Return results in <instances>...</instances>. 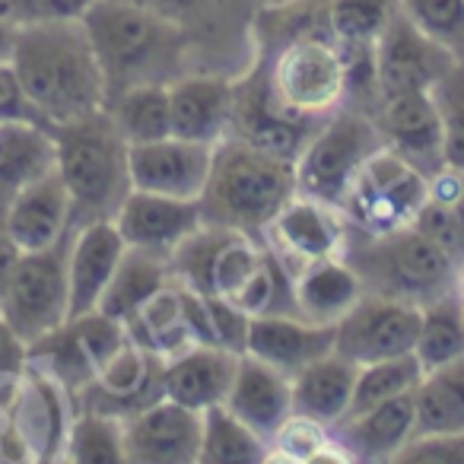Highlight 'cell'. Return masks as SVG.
I'll return each mask as SVG.
<instances>
[{
	"label": "cell",
	"mask_w": 464,
	"mask_h": 464,
	"mask_svg": "<svg viewBox=\"0 0 464 464\" xmlns=\"http://www.w3.org/2000/svg\"><path fill=\"white\" fill-rule=\"evenodd\" d=\"M417 398V430L423 432H464V353L458 360L423 372L413 388Z\"/></svg>",
	"instance_id": "1f68e13d"
},
{
	"label": "cell",
	"mask_w": 464,
	"mask_h": 464,
	"mask_svg": "<svg viewBox=\"0 0 464 464\" xmlns=\"http://www.w3.org/2000/svg\"><path fill=\"white\" fill-rule=\"evenodd\" d=\"M458 299H461V296H458ZM461 322H464V299H461Z\"/></svg>",
	"instance_id": "f5cc1de1"
},
{
	"label": "cell",
	"mask_w": 464,
	"mask_h": 464,
	"mask_svg": "<svg viewBox=\"0 0 464 464\" xmlns=\"http://www.w3.org/2000/svg\"><path fill=\"white\" fill-rule=\"evenodd\" d=\"M398 10L420 33L464 61V0H398Z\"/></svg>",
	"instance_id": "b9f144b4"
},
{
	"label": "cell",
	"mask_w": 464,
	"mask_h": 464,
	"mask_svg": "<svg viewBox=\"0 0 464 464\" xmlns=\"http://www.w3.org/2000/svg\"><path fill=\"white\" fill-rule=\"evenodd\" d=\"M128 4H137V7H143V10H153V14L185 26V20L204 4V0H128Z\"/></svg>",
	"instance_id": "c3c4849f"
},
{
	"label": "cell",
	"mask_w": 464,
	"mask_h": 464,
	"mask_svg": "<svg viewBox=\"0 0 464 464\" xmlns=\"http://www.w3.org/2000/svg\"><path fill=\"white\" fill-rule=\"evenodd\" d=\"M464 353V322H461V299L445 296L436 303L423 305V318H420V334L413 356L420 360L423 372L445 362L458 360Z\"/></svg>",
	"instance_id": "74e56055"
},
{
	"label": "cell",
	"mask_w": 464,
	"mask_h": 464,
	"mask_svg": "<svg viewBox=\"0 0 464 464\" xmlns=\"http://www.w3.org/2000/svg\"><path fill=\"white\" fill-rule=\"evenodd\" d=\"M360 379V362L331 350L328 356L309 362L293 375V411L334 426L350 413L353 388Z\"/></svg>",
	"instance_id": "f546056e"
},
{
	"label": "cell",
	"mask_w": 464,
	"mask_h": 464,
	"mask_svg": "<svg viewBox=\"0 0 464 464\" xmlns=\"http://www.w3.org/2000/svg\"><path fill=\"white\" fill-rule=\"evenodd\" d=\"M223 404L271 445L277 426L293 413V379L261 362L258 356L242 353Z\"/></svg>",
	"instance_id": "4316f807"
},
{
	"label": "cell",
	"mask_w": 464,
	"mask_h": 464,
	"mask_svg": "<svg viewBox=\"0 0 464 464\" xmlns=\"http://www.w3.org/2000/svg\"><path fill=\"white\" fill-rule=\"evenodd\" d=\"M420 318H423V305L382 296V293H366L334 324V350L360 366L413 353Z\"/></svg>",
	"instance_id": "4fadbf2b"
},
{
	"label": "cell",
	"mask_w": 464,
	"mask_h": 464,
	"mask_svg": "<svg viewBox=\"0 0 464 464\" xmlns=\"http://www.w3.org/2000/svg\"><path fill=\"white\" fill-rule=\"evenodd\" d=\"M58 169V143L52 124L4 121L0 124V210L33 181Z\"/></svg>",
	"instance_id": "f1b7e54d"
},
{
	"label": "cell",
	"mask_w": 464,
	"mask_h": 464,
	"mask_svg": "<svg viewBox=\"0 0 464 464\" xmlns=\"http://www.w3.org/2000/svg\"><path fill=\"white\" fill-rule=\"evenodd\" d=\"M204 420L191 407L169 398L124 417V445L134 464H194L200 455Z\"/></svg>",
	"instance_id": "d6986e66"
},
{
	"label": "cell",
	"mask_w": 464,
	"mask_h": 464,
	"mask_svg": "<svg viewBox=\"0 0 464 464\" xmlns=\"http://www.w3.org/2000/svg\"><path fill=\"white\" fill-rule=\"evenodd\" d=\"M267 246L239 229L204 223L191 239L172 255L169 267L179 284L204 293V296L236 299L265 258Z\"/></svg>",
	"instance_id": "30bf717a"
},
{
	"label": "cell",
	"mask_w": 464,
	"mask_h": 464,
	"mask_svg": "<svg viewBox=\"0 0 464 464\" xmlns=\"http://www.w3.org/2000/svg\"><path fill=\"white\" fill-rule=\"evenodd\" d=\"M293 296L303 318L315 324H337L366 296V284L360 271L343 255H337L293 274Z\"/></svg>",
	"instance_id": "83f0119b"
},
{
	"label": "cell",
	"mask_w": 464,
	"mask_h": 464,
	"mask_svg": "<svg viewBox=\"0 0 464 464\" xmlns=\"http://www.w3.org/2000/svg\"><path fill=\"white\" fill-rule=\"evenodd\" d=\"M96 0H0V20L14 29L42 26V23L83 20Z\"/></svg>",
	"instance_id": "7bdbcfd3"
},
{
	"label": "cell",
	"mask_w": 464,
	"mask_h": 464,
	"mask_svg": "<svg viewBox=\"0 0 464 464\" xmlns=\"http://www.w3.org/2000/svg\"><path fill=\"white\" fill-rule=\"evenodd\" d=\"M14 42H16V29L0 20V61H10V54H14Z\"/></svg>",
	"instance_id": "f907efd6"
},
{
	"label": "cell",
	"mask_w": 464,
	"mask_h": 464,
	"mask_svg": "<svg viewBox=\"0 0 464 464\" xmlns=\"http://www.w3.org/2000/svg\"><path fill=\"white\" fill-rule=\"evenodd\" d=\"M105 111L111 115V121L118 124V130H121L130 147L172 134V111H169L166 83L130 86V90L111 96L105 102Z\"/></svg>",
	"instance_id": "e575fe53"
},
{
	"label": "cell",
	"mask_w": 464,
	"mask_h": 464,
	"mask_svg": "<svg viewBox=\"0 0 464 464\" xmlns=\"http://www.w3.org/2000/svg\"><path fill=\"white\" fill-rule=\"evenodd\" d=\"M4 229L23 255L45 252L73 232V200L58 169L45 179L23 188L4 207Z\"/></svg>",
	"instance_id": "44dd1931"
},
{
	"label": "cell",
	"mask_w": 464,
	"mask_h": 464,
	"mask_svg": "<svg viewBox=\"0 0 464 464\" xmlns=\"http://www.w3.org/2000/svg\"><path fill=\"white\" fill-rule=\"evenodd\" d=\"M200 464H265L271 461V445L252 426L242 423L226 404H213L200 413Z\"/></svg>",
	"instance_id": "d6a6232c"
},
{
	"label": "cell",
	"mask_w": 464,
	"mask_h": 464,
	"mask_svg": "<svg viewBox=\"0 0 464 464\" xmlns=\"http://www.w3.org/2000/svg\"><path fill=\"white\" fill-rule=\"evenodd\" d=\"M61 461L71 464H124L128 445H124V417L102 411L73 413L67 426Z\"/></svg>",
	"instance_id": "d590c367"
},
{
	"label": "cell",
	"mask_w": 464,
	"mask_h": 464,
	"mask_svg": "<svg viewBox=\"0 0 464 464\" xmlns=\"http://www.w3.org/2000/svg\"><path fill=\"white\" fill-rule=\"evenodd\" d=\"M67 248H71V236L45 252L23 255L7 293L0 299V318L26 347L58 331L71 318Z\"/></svg>",
	"instance_id": "9c48e42d"
},
{
	"label": "cell",
	"mask_w": 464,
	"mask_h": 464,
	"mask_svg": "<svg viewBox=\"0 0 464 464\" xmlns=\"http://www.w3.org/2000/svg\"><path fill=\"white\" fill-rule=\"evenodd\" d=\"M83 26L102 64L109 99L143 83L169 86L185 73L188 33L181 23L128 0H96L83 14Z\"/></svg>",
	"instance_id": "7a4b0ae2"
},
{
	"label": "cell",
	"mask_w": 464,
	"mask_h": 464,
	"mask_svg": "<svg viewBox=\"0 0 464 464\" xmlns=\"http://www.w3.org/2000/svg\"><path fill=\"white\" fill-rule=\"evenodd\" d=\"M318 124L322 118L299 115L274 96L271 80H267V61L252 67L248 77L236 80V111H232L229 137H239L261 153H271L296 166L299 153L305 150Z\"/></svg>",
	"instance_id": "7c38bea8"
},
{
	"label": "cell",
	"mask_w": 464,
	"mask_h": 464,
	"mask_svg": "<svg viewBox=\"0 0 464 464\" xmlns=\"http://www.w3.org/2000/svg\"><path fill=\"white\" fill-rule=\"evenodd\" d=\"M169 280H172L169 261L156 258V255H147V252H137V248H128L121 265H118L115 277H111L109 290H105L102 303H99V312H105V315L128 324L130 315H134L156 290H162Z\"/></svg>",
	"instance_id": "836d02e7"
},
{
	"label": "cell",
	"mask_w": 464,
	"mask_h": 464,
	"mask_svg": "<svg viewBox=\"0 0 464 464\" xmlns=\"http://www.w3.org/2000/svg\"><path fill=\"white\" fill-rule=\"evenodd\" d=\"M334 350V324H315L303 315H255L248 322L246 353L280 369L284 375L303 372L309 362Z\"/></svg>",
	"instance_id": "d4e9b609"
},
{
	"label": "cell",
	"mask_w": 464,
	"mask_h": 464,
	"mask_svg": "<svg viewBox=\"0 0 464 464\" xmlns=\"http://www.w3.org/2000/svg\"><path fill=\"white\" fill-rule=\"evenodd\" d=\"M239 356L213 343H194L181 356L162 366V398L204 413L207 407L223 404L239 369Z\"/></svg>",
	"instance_id": "484cf974"
},
{
	"label": "cell",
	"mask_w": 464,
	"mask_h": 464,
	"mask_svg": "<svg viewBox=\"0 0 464 464\" xmlns=\"http://www.w3.org/2000/svg\"><path fill=\"white\" fill-rule=\"evenodd\" d=\"M128 334L137 343L156 353L160 360H175L185 350H191L198 343L191 324L185 318V299H181V284L179 280H169L162 290H156L140 309L130 315V322L124 324Z\"/></svg>",
	"instance_id": "4dcf8cb0"
},
{
	"label": "cell",
	"mask_w": 464,
	"mask_h": 464,
	"mask_svg": "<svg viewBox=\"0 0 464 464\" xmlns=\"http://www.w3.org/2000/svg\"><path fill=\"white\" fill-rule=\"evenodd\" d=\"M394 464H464V432H423L411 436L394 455Z\"/></svg>",
	"instance_id": "ee69618b"
},
{
	"label": "cell",
	"mask_w": 464,
	"mask_h": 464,
	"mask_svg": "<svg viewBox=\"0 0 464 464\" xmlns=\"http://www.w3.org/2000/svg\"><path fill=\"white\" fill-rule=\"evenodd\" d=\"M10 61L33 105L52 128L105 109L109 86L83 20L16 29Z\"/></svg>",
	"instance_id": "6da1fadb"
},
{
	"label": "cell",
	"mask_w": 464,
	"mask_h": 464,
	"mask_svg": "<svg viewBox=\"0 0 464 464\" xmlns=\"http://www.w3.org/2000/svg\"><path fill=\"white\" fill-rule=\"evenodd\" d=\"M375 61V86H379V102L398 92L432 90L458 58L445 45L432 42L426 33H420L404 14H394L388 26L372 45Z\"/></svg>",
	"instance_id": "5bb4252c"
},
{
	"label": "cell",
	"mask_w": 464,
	"mask_h": 464,
	"mask_svg": "<svg viewBox=\"0 0 464 464\" xmlns=\"http://www.w3.org/2000/svg\"><path fill=\"white\" fill-rule=\"evenodd\" d=\"M296 194V166L261 153L239 137H226L213 150V166L200 194L204 223L239 229L265 242V229Z\"/></svg>",
	"instance_id": "3957f363"
},
{
	"label": "cell",
	"mask_w": 464,
	"mask_h": 464,
	"mask_svg": "<svg viewBox=\"0 0 464 464\" xmlns=\"http://www.w3.org/2000/svg\"><path fill=\"white\" fill-rule=\"evenodd\" d=\"M394 14L398 0H331L324 20L341 48H372Z\"/></svg>",
	"instance_id": "f35d334b"
},
{
	"label": "cell",
	"mask_w": 464,
	"mask_h": 464,
	"mask_svg": "<svg viewBox=\"0 0 464 464\" xmlns=\"http://www.w3.org/2000/svg\"><path fill=\"white\" fill-rule=\"evenodd\" d=\"M439 118H442V160L445 169L464 175V61H458L432 86Z\"/></svg>",
	"instance_id": "60d3db41"
},
{
	"label": "cell",
	"mask_w": 464,
	"mask_h": 464,
	"mask_svg": "<svg viewBox=\"0 0 464 464\" xmlns=\"http://www.w3.org/2000/svg\"><path fill=\"white\" fill-rule=\"evenodd\" d=\"M420 379H423V366H420V360L413 353L366 362V366H360V379H356L353 388L350 413H360L366 407L382 404V401L401 398V394L413 392L420 385Z\"/></svg>",
	"instance_id": "ab89813d"
},
{
	"label": "cell",
	"mask_w": 464,
	"mask_h": 464,
	"mask_svg": "<svg viewBox=\"0 0 464 464\" xmlns=\"http://www.w3.org/2000/svg\"><path fill=\"white\" fill-rule=\"evenodd\" d=\"M271 461L284 464H334L347 461L328 423L293 411L271 436Z\"/></svg>",
	"instance_id": "8d00e7d4"
},
{
	"label": "cell",
	"mask_w": 464,
	"mask_h": 464,
	"mask_svg": "<svg viewBox=\"0 0 464 464\" xmlns=\"http://www.w3.org/2000/svg\"><path fill=\"white\" fill-rule=\"evenodd\" d=\"M115 226L128 248L172 261V255L204 226L200 200L166 198V194L130 188L115 213Z\"/></svg>",
	"instance_id": "2e32d148"
},
{
	"label": "cell",
	"mask_w": 464,
	"mask_h": 464,
	"mask_svg": "<svg viewBox=\"0 0 464 464\" xmlns=\"http://www.w3.org/2000/svg\"><path fill=\"white\" fill-rule=\"evenodd\" d=\"M265 246L296 274L305 265L347 252V219L337 207L296 191L267 223Z\"/></svg>",
	"instance_id": "9a60e30c"
},
{
	"label": "cell",
	"mask_w": 464,
	"mask_h": 464,
	"mask_svg": "<svg viewBox=\"0 0 464 464\" xmlns=\"http://www.w3.org/2000/svg\"><path fill=\"white\" fill-rule=\"evenodd\" d=\"M375 124H379L385 147L411 160L420 172L439 175L445 169L442 160V118H439L432 90H413L388 96L375 109Z\"/></svg>",
	"instance_id": "ffe728a7"
},
{
	"label": "cell",
	"mask_w": 464,
	"mask_h": 464,
	"mask_svg": "<svg viewBox=\"0 0 464 464\" xmlns=\"http://www.w3.org/2000/svg\"><path fill=\"white\" fill-rule=\"evenodd\" d=\"M426 200H430V175L420 172L392 147H382L356 172L341 213L347 226H360L366 236H388L417 223Z\"/></svg>",
	"instance_id": "ba28073f"
},
{
	"label": "cell",
	"mask_w": 464,
	"mask_h": 464,
	"mask_svg": "<svg viewBox=\"0 0 464 464\" xmlns=\"http://www.w3.org/2000/svg\"><path fill=\"white\" fill-rule=\"evenodd\" d=\"M413 430H417V398H413V392L382 401V404L366 407L360 413H347L341 423L331 426L347 461L362 464L394 461V455L404 449Z\"/></svg>",
	"instance_id": "603a6c76"
},
{
	"label": "cell",
	"mask_w": 464,
	"mask_h": 464,
	"mask_svg": "<svg viewBox=\"0 0 464 464\" xmlns=\"http://www.w3.org/2000/svg\"><path fill=\"white\" fill-rule=\"evenodd\" d=\"M169 111L175 137L217 147L232 134L236 83L210 73H181L175 83H169Z\"/></svg>",
	"instance_id": "cb8c5ba5"
},
{
	"label": "cell",
	"mask_w": 464,
	"mask_h": 464,
	"mask_svg": "<svg viewBox=\"0 0 464 464\" xmlns=\"http://www.w3.org/2000/svg\"><path fill=\"white\" fill-rule=\"evenodd\" d=\"M267 80L286 109L309 118L331 115L350 99L347 52L328 29L293 35L277 45V54L267 61Z\"/></svg>",
	"instance_id": "52a82bcc"
},
{
	"label": "cell",
	"mask_w": 464,
	"mask_h": 464,
	"mask_svg": "<svg viewBox=\"0 0 464 464\" xmlns=\"http://www.w3.org/2000/svg\"><path fill=\"white\" fill-rule=\"evenodd\" d=\"M124 246L115 219L73 226L71 248H67V280H71V318L96 312L121 265Z\"/></svg>",
	"instance_id": "7402d4cb"
},
{
	"label": "cell",
	"mask_w": 464,
	"mask_h": 464,
	"mask_svg": "<svg viewBox=\"0 0 464 464\" xmlns=\"http://www.w3.org/2000/svg\"><path fill=\"white\" fill-rule=\"evenodd\" d=\"M455 293L464 299V258L458 261V267H455Z\"/></svg>",
	"instance_id": "816d5d0a"
},
{
	"label": "cell",
	"mask_w": 464,
	"mask_h": 464,
	"mask_svg": "<svg viewBox=\"0 0 464 464\" xmlns=\"http://www.w3.org/2000/svg\"><path fill=\"white\" fill-rule=\"evenodd\" d=\"M58 175L73 200V226L115 219L118 207L130 194V143L111 121L109 111H96L80 121L54 124Z\"/></svg>",
	"instance_id": "277c9868"
},
{
	"label": "cell",
	"mask_w": 464,
	"mask_h": 464,
	"mask_svg": "<svg viewBox=\"0 0 464 464\" xmlns=\"http://www.w3.org/2000/svg\"><path fill=\"white\" fill-rule=\"evenodd\" d=\"M343 258L360 271L366 293H382L417 305L455 296L458 261L417 226L388 236H369V246L360 255L343 252Z\"/></svg>",
	"instance_id": "5b68a950"
},
{
	"label": "cell",
	"mask_w": 464,
	"mask_h": 464,
	"mask_svg": "<svg viewBox=\"0 0 464 464\" xmlns=\"http://www.w3.org/2000/svg\"><path fill=\"white\" fill-rule=\"evenodd\" d=\"M20 258H23V252L14 246V239H10L7 229H4V210H0V299H4V293H7L10 277H14Z\"/></svg>",
	"instance_id": "681fc988"
},
{
	"label": "cell",
	"mask_w": 464,
	"mask_h": 464,
	"mask_svg": "<svg viewBox=\"0 0 464 464\" xmlns=\"http://www.w3.org/2000/svg\"><path fill=\"white\" fill-rule=\"evenodd\" d=\"M23 372L0 375V461H23L16 439V398H20Z\"/></svg>",
	"instance_id": "bcb514c9"
},
{
	"label": "cell",
	"mask_w": 464,
	"mask_h": 464,
	"mask_svg": "<svg viewBox=\"0 0 464 464\" xmlns=\"http://www.w3.org/2000/svg\"><path fill=\"white\" fill-rule=\"evenodd\" d=\"M382 147H385V137H382L375 118L362 109L341 105L337 111L322 118L315 134L299 153L296 191L341 210L362 162Z\"/></svg>",
	"instance_id": "8992f818"
},
{
	"label": "cell",
	"mask_w": 464,
	"mask_h": 464,
	"mask_svg": "<svg viewBox=\"0 0 464 464\" xmlns=\"http://www.w3.org/2000/svg\"><path fill=\"white\" fill-rule=\"evenodd\" d=\"M162 366L156 353L128 334V341L102 362L96 379L77 394L80 411H102L115 417H130L140 407L162 398Z\"/></svg>",
	"instance_id": "e0dca14e"
},
{
	"label": "cell",
	"mask_w": 464,
	"mask_h": 464,
	"mask_svg": "<svg viewBox=\"0 0 464 464\" xmlns=\"http://www.w3.org/2000/svg\"><path fill=\"white\" fill-rule=\"evenodd\" d=\"M213 143L185 140V137H160L130 147V185L140 191L166 194V198L200 200L210 179Z\"/></svg>",
	"instance_id": "ac0fdd59"
},
{
	"label": "cell",
	"mask_w": 464,
	"mask_h": 464,
	"mask_svg": "<svg viewBox=\"0 0 464 464\" xmlns=\"http://www.w3.org/2000/svg\"><path fill=\"white\" fill-rule=\"evenodd\" d=\"M128 341V328L105 312L67 318L58 331L29 347V366L52 375L71 398H77L102 369V362Z\"/></svg>",
	"instance_id": "8fae6325"
},
{
	"label": "cell",
	"mask_w": 464,
	"mask_h": 464,
	"mask_svg": "<svg viewBox=\"0 0 464 464\" xmlns=\"http://www.w3.org/2000/svg\"><path fill=\"white\" fill-rule=\"evenodd\" d=\"M4 121H39L48 124L39 115V109L29 99L26 86H23L20 73H16L14 61H0V124Z\"/></svg>",
	"instance_id": "f6af8a7d"
},
{
	"label": "cell",
	"mask_w": 464,
	"mask_h": 464,
	"mask_svg": "<svg viewBox=\"0 0 464 464\" xmlns=\"http://www.w3.org/2000/svg\"><path fill=\"white\" fill-rule=\"evenodd\" d=\"M26 362H29V347L14 334V328L0 318V375L23 372Z\"/></svg>",
	"instance_id": "7dc6e473"
}]
</instances>
